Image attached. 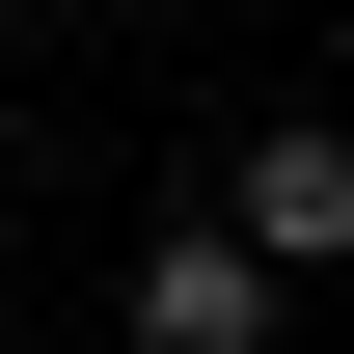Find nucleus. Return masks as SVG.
<instances>
[{"label": "nucleus", "mask_w": 354, "mask_h": 354, "mask_svg": "<svg viewBox=\"0 0 354 354\" xmlns=\"http://www.w3.org/2000/svg\"><path fill=\"white\" fill-rule=\"evenodd\" d=\"M218 218H245L272 272H354V109H272V136H245V191H218Z\"/></svg>", "instance_id": "obj_1"}, {"label": "nucleus", "mask_w": 354, "mask_h": 354, "mask_svg": "<svg viewBox=\"0 0 354 354\" xmlns=\"http://www.w3.org/2000/svg\"><path fill=\"white\" fill-rule=\"evenodd\" d=\"M136 354H272V245L245 218H164L136 245Z\"/></svg>", "instance_id": "obj_2"}]
</instances>
